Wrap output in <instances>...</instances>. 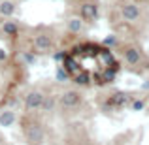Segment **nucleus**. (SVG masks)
Segmentation results:
<instances>
[{"label": "nucleus", "instance_id": "423d86ee", "mask_svg": "<svg viewBox=\"0 0 149 145\" xmlns=\"http://www.w3.org/2000/svg\"><path fill=\"white\" fill-rule=\"evenodd\" d=\"M128 102V94H125V92H117L115 96H111L108 100V105H123Z\"/></svg>", "mask_w": 149, "mask_h": 145}, {"label": "nucleus", "instance_id": "20e7f679", "mask_svg": "<svg viewBox=\"0 0 149 145\" xmlns=\"http://www.w3.org/2000/svg\"><path fill=\"white\" fill-rule=\"evenodd\" d=\"M34 45H36L38 51H47L51 47V38L49 36H38L34 40Z\"/></svg>", "mask_w": 149, "mask_h": 145}, {"label": "nucleus", "instance_id": "ddd939ff", "mask_svg": "<svg viewBox=\"0 0 149 145\" xmlns=\"http://www.w3.org/2000/svg\"><path fill=\"white\" fill-rule=\"evenodd\" d=\"M113 44H115V36H108L104 40V45H113Z\"/></svg>", "mask_w": 149, "mask_h": 145}, {"label": "nucleus", "instance_id": "f257e3e1", "mask_svg": "<svg viewBox=\"0 0 149 145\" xmlns=\"http://www.w3.org/2000/svg\"><path fill=\"white\" fill-rule=\"evenodd\" d=\"M81 17L87 19V21H95V19L98 17V8H96L93 2L83 4V6H81Z\"/></svg>", "mask_w": 149, "mask_h": 145}, {"label": "nucleus", "instance_id": "4468645a", "mask_svg": "<svg viewBox=\"0 0 149 145\" xmlns=\"http://www.w3.org/2000/svg\"><path fill=\"white\" fill-rule=\"evenodd\" d=\"M132 108H134V109H138V111H140V109L143 108V102H142V100H136L134 104H132Z\"/></svg>", "mask_w": 149, "mask_h": 145}, {"label": "nucleus", "instance_id": "f8f14e48", "mask_svg": "<svg viewBox=\"0 0 149 145\" xmlns=\"http://www.w3.org/2000/svg\"><path fill=\"white\" fill-rule=\"evenodd\" d=\"M57 77H58V79H61V81H64V79H68V72H66V70H58V72H57Z\"/></svg>", "mask_w": 149, "mask_h": 145}, {"label": "nucleus", "instance_id": "2eb2a0df", "mask_svg": "<svg viewBox=\"0 0 149 145\" xmlns=\"http://www.w3.org/2000/svg\"><path fill=\"white\" fill-rule=\"evenodd\" d=\"M62 58H64V55H62V53H57V55H55V60H62Z\"/></svg>", "mask_w": 149, "mask_h": 145}, {"label": "nucleus", "instance_id": "7ed1b4c3", "mask_svg": "<svg viewBox=\"0 0 149 145\" xmlns=\"http://www.w3.org/2000/svg\"><path fill=\"white\" fill-rule=\"evenodd\" d=\"M42 102H44V96L34 91V92H30V94H26L25 104H26V108H38V105H42Z\"/></svg>", "mask_w": 149, "mask_h": 145}, {"label": "nucleus", "instance_id": "6e6552de", "mask_svg": "<svg viewBox=\"0 0 149 145\" xmlns=\"http://www.w3.org/2000/svg\"><path fill=\"white\" fill-rule=\"evenodd\" d=\"M15 11V6L11 0H4V2H0V13L2 15H11Z\"/></svg>", "mask_w": 149, "mask_h": 145}, {"label": "nucleus", "instance_id": "f3484780", "mask_svg": "<svg viewBox=\"0 0 149 145\" xmlns=\"http://www.w3.org/2000/svg\"><path fill=\"white\" fill-rule=\"evenodd\" d=\"M25 58H26V62H32V60H34L32 55H25Z\"/></svg>", "mask_w": 149, "mask_h": 145}, {"label": "nucleus", "instance_id": "9b49d317", "mask_svg": "<svg viewBox=\"0 0 149 145\" xmlns=\"http://www.w3.org/2000/svg\"><path fill=\"white\" fill-rule=\"evenodd\" d=\"M4 32L11 34V36L17 34V25H15V23H6V25H4Z\"/></svg>", "mask_w": 149, "mask_h": 145}, {"label": "nucleus", "instance_id": "dca6fc26", "mask_svg": "<svg viewBox=\"0 0 149 145\" xmlns=\"http://www.w3.org/2000/svg\"><path fill=\"white\" fill-rule=\"evenodd\" d=\"M4 58H6V51L0 49V60H4Z\"/></svg>", "mask_w": 149, "mask_h": 145}, {"label": "nucleus", "instance_id": "f03ea898", "mask_svg": "<svg viewBox=\"0 0 149 145\" xmlns=\"http://www.w3.org/2000/svg\"><path fill=\"white\" fill-rule=\"evenodd\" d=\"M123 17L127 19V21H136V19L140 17V8L134 6V4H127V6L123 8Z\"/></svg>", "mask_w": 149, "mask_h": 145}, {"label": "nucleus", "instance_id": "0eeeda50", "mask_svg": "<svg viewBox=\"0 0 149 145\" xmlns=\"http://www.w3.org/2000/svg\"><path fill=\"white\" fill-rule=\"evenodd\" d=\"M77 102H79V94H77V92L68 91L64 96H62V104L64 105H76Z\"/></svg>", "mask_w": 149, "mask_h": 145}, {"label": "nucleus", "instance_id": "9d476101", "mask_svg": "<svg viewBox=\"0 0 149 145\" xmlns=\"http://www.w3.org/2000/svg\"><path fill=\"white\" fill-rule=\"evenodd\" d=\"M81 26H83V21H81V19H70L68 28L72 30V32H79V30H81Z\"/></svg>", "mask_w": 149, "mask_h": 145}, {"label": "nucleus", "instance_id": "39448f33", "mask_svg": "<svg viewBox=\"0 0 149 145\" xmlns=\"http://www.w3.org/2000/svg\"><path fill=\"white\" fill-rule=\"evenodd\" d=\"M125 58H127L128 64H136V62L140 60V51L136 47H128L127 51H125Z\"/></svg>", "mask_w": 149, "mask_h": 145}, {"label": "nucleus", "instance_id": "1a4fd4ad", "mask_svg": "<svg viewBox=\"0 0 149 145\" xmlns=\"http://www.w3.org/2000/svg\"><path fill=\"white\" fill-rule=\"evenodd\" d=\"M11 123H13V113L11 111H6V113L0 115V124H2V126H10Z\"/></svg>", "mask_w": 149, "mask_h": 145}]
</instances>
